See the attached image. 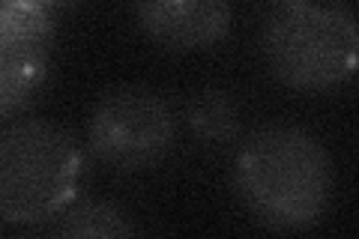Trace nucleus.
Returning <instances> with one entry per match:
<instances>
[{
  "label": "nucleus",
  "instance_id": "4",
  "mask_svg": "<svg viewBox=\"0 0 359 239\" xmlns=\"http://www.w3.org/2000/svg\"><path fill=\"white\" fill-rule=\"evenodd\" d=\"M177 141L174 108L159 90L120 84L96 99L87 120V146L114 170H144L171 153Z\"/></svg>",
  "mask_w": 359,
  "mask_h": 239
},
{
  "label": "nucleus",
  "instance_id": "3",
  "mask_svg": "<svg viewBox=\"0 0 359 239\" xmlns=\"http://www.w3.org/2000/svg\"><path fill=\"white\" fill-rule=\"evenodd\" d=\"M356 18L344 4L282 0L261 21V51L287 87L330 90L356 72Z\"/></svg>",
  "mask_w": 359,
  "mask_h": 239
},
{
  "label": "nucleus",
  "instance_id": "2",
  "mask_svg": "<svg viewBox=\"0 0 359 239\" xmlns=\"http://www.w3.org/2000/svg\"><path fill=\"white\" fill-rule=\"evenodd\" d=\"M84 153L63 126L42 117L0 129V219L42 224L75 203Z\"/></svg>",
  "mask_w": 359,
  "mask_h": 239
},
{
  "label": "nucleus",
  "instance_id": "7",
  "mask_svg": "<svg viewBox=\"0 0 359 239\" xmlns=\"http://www.w3.org/2000/svg\"><path fill=\"white\" fill-rule=\"evenodd\" d=\"M57 239H138L132 215L114 200H78L63 212Z\"/></svg>",
  "mask_w": 359,
  "mask_h": 239
},
{
  "label": "nucleus",
  "instance_id": "1",
  "mask_svg": "<svg viewBox=\"0 0 359 239\" xmlns=\"http://www.w3.org/2000/svg\"><path fill=\"white\" fill-rule=\"evenodd\" d=\"M233 189L257 221L302 231L330 207V156L311 132L269 123L243 141L233 158Z\"/></svg>",
  "mask_w": 359,
  "mask_h": 239
},
{
  "label": "nucleus",
  "instance_id": "8",
  "mask_svg": "<svg viewBox=\"0 0 359 239\" xmlns=\"http://www.w3.org/2000/svg\"><path fill=\"white\" fill-rule=\"evenodd\" d=\"M186 123L204 144H228L240 132V108L222 87H201L186 102Z\"/></svg>",
  "mask_w": 359,
  "mask_h": 239
},
{
  "label": "nucleus",
  "instance_id": "5",
  "mask_svg": "<svg viewBox=\"0 0 359 239\" xmlns=\"http://www.w3.org/2000/svg\"><path fill=\"white\" fill-rule=\"evenodd\" d=\"M54 6L0 0V123L15 117L48 78Z\"/></svg>",
  "mask_w": 359,
  "mask_h": 239
},
{
  "label": "nucleus",
  "instance_id": "6",
  "mask_svg": "<svg viewBox=\"0 0 359 239\" xmlns=\"http://www.w3.org/2000/svg\"><path fill=\"white\" fill-rule=\"evenodd\" d=\"M132 15L153 42L171 51H195L228 36L233 9L224 0H153L135 4Z\"/></svg>",
  "mask_w": 359,
  "mask_h": 239
},
{
  "label": "nucleus",
  "instance_id": "9",
  "mask_svg": "<svg viewBox=\"0 0 359 239\" xmlns=\"http://www.w3.org/2000/svg\"><path fill=\"white\" fill-rule=\"evenodd\" d=\"M9 239H18V236H9Z\"/></svg>",
  "mask_w": 359,
  "mask_h": 239
}]
</instances>
